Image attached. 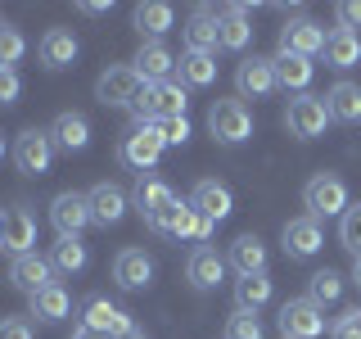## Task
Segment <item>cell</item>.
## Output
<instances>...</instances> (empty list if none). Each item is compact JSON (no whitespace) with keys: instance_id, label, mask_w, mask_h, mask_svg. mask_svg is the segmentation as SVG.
<instances>
[{"instance_id":"cell-1","label":"cell","mask_w":361,"mask_h":339,"mask_svg":"<svg viewBox=\"0 0 361 339\" xmlns=\"http://www.w3.org/2000/svg\"><path fill=\"white\" fill-rule=\"evenodd\" d=\"M135 127L140 122H167V118H185V86L180 82H154L140 90V100H135Z\"/></svg>"},{"instance_id":"cell-2","label":"cell","mask_w":361,"mask_h":339,"mask_svg":"<svg viewBox=\"0 0 361 339\" xmlns=\"http://www.w3.org/2000/svg\"><path fill=\"white\" fill-rule=\"evenodd\" d=\"M302 203H307V218H343L348 213V186L338 172H316L302 186Z\"/></svg>"},{"instance_id":"cell-3","label":"cell","mask_w":361,"mask_h":339,"mask_svg":"<svg viewBox=\"0 0 361 339\" xmlns=\"http://www.w3.org/2000/svg\"><path fill=\"white\" fill-rule=\"evenodd\" d=\"M208 127L221 145H244L253 136V113H248L244 100H217L208 109Z\"/></svg>"},{"instance_id":"cell-4","label":"cell","mask_w":361,"mask_h":339,"mask_svg":"<svg viewBox=\"0 0 361 339\" xmlns=\"http://www.w3.org/2000/svg\"><path fill=\"white\" fill-rule=\"evenodd\" d=\"M280 339H316L325 331V308H316L312 299H289L276 316Z\"/></svg>"},{"instance_id":"cell-5","label":"cell","mask_w":361,"mask_h":339,"mask_svg":"<svg viewBox=\"0 0 361 339\" xmlns=\"http://www.w3.org/2000/svg\"><path fill=\"white\" fill-rule=\"evenodd\" d=\"M325 122H330L325 95H298V100H289V113H285L289 136H298V141H316V136H325Z\"/></svg>"},{"instance_id":"cell-6","label":"cell","mask_w":361,"mask_h":339,"mask_svg":"<svg viewBox=\"0 0 361 339\" xmlns=\"http://www.w3.org/2000/svg\"><path fill=\"white\" fill-rule=\"evenodd\" d=\"M140 73H135L131 64H118V68H109L104 77L95 82V95H99V105H113V109H131L135 100H140Z\"/></svg>"},{"instance_id":"cell-7","label":"cell","mask_w":361,"mask_h":339,"mask_svg":"<svg viewBox=\"0 0 361 339\" xmlns=\"http://www.w3.org/2000/svg\"><path fill=\"white\" fill-rule=\"evenodd\" d=\"M163 150H167V141H163V131H158V122H140V127H131V136L122 141V163L135 167V172H149Z\"/></svg>"},{"instance_id":"cell-8","label":"cell","mask_w":361,"mask_h":339,"mask_svg":"<svg viewBox=\"0 0 361 339\" xmlns=\"http://www.w3.org/2000/svg\"><path fill=\"white\" fill-rule=\"evenodd\" d=\"M14 163H18V172H27V177H45L50 172V163H54V141H50V131H23L18 141H14Z\"/></svg>"},{"instance_id":"cell-9","label":"cell","mask_w":361,"mask_h":339,"mask_svg":"<svg viewBox=\"0 0 361 339\" xmlns=\"http://www.w3.org/2000/svg\"><path fill=\"white\" fill-rule=\"evenodd\" d=\"M325 50V28H316L312 18H289L280 28V54H298V59H312V54Z\"/></svg>"},{"instance_id":"cell-10","label":"cell","mask_w":361,"mask_h":339,"mask_svg":"<svg viewBox=\"0 0 361 339\" xmlns=\"http://www.w3.org/2000/svg\"><path fill=\"white\" fill-rule=\"evenodd\" d=\"M37 218H32L27 208H5V226H0V249L5 254H14V258H23V254H37Z\"/></svg>"},{"instance_id":"cell-11","label":"cell","mask_w":361,"mask_h":339,"mask_svg":"<svg viewBox=\"0 0 361 339\" xmlns=\"http://www.w3.org/2000/svg\"><path fill=\"white\" fill-rule=\"evenodd\" d=\"M50 222L59 235H82L90 226V199L77 195V190H63V195H54L50 203Z\"/></svg>"},{"instance_id":"cell-12","label":"cell","mask_w":361,"mask_h":339,"mask_svg":"<svg viewBox=\"0 0 361 339\" xmlns=\"http://www.w3.org/2000/svg\"><path fill=\"white\" fill-rule=\"evenodd\" d=\"M82 326H86V331L109 335V339H122L127 331H135L131 316L122 312L118 303H109V299H86V308H82Z\"/></svg>"},{"instance_id":"cell-13","label":"cell","mask_w":361,"mask_h":339,"mask_svg":"<svg viewBox=\"0 0 361 339\" xmlns=\"http://www.w3.org/2000/svg\"><path fill=\"white\" fill-rule=\"evenodd\" d=\"M235 86H240L244 100H267L271 90H276V59H262V54H253V59L240 64V73H235Z\"/></svg>"},{"instance_id":"cell-14","label":"cell","mask_w":361,"mask_h":339,"mask_svg":"<svg viewBox=\"0 0 361 339\" xmlns=\"http://www.w3.org/2000/svg\"><path fill=\"white\" fill-rule=\"evenodd\" d=\"M54 267H50V258H41V254H23V258H14V267H9V285L14 290H23L32 299L37 290H45V285H54Z\"/></svg>"},{"instance_id":"cell-15","label":"cell","mask_w":361,"mask_h":339,"mask_svg":"<svg viewBox=\"0 0 361 339\" xmlns=\"http://www.w3.org/2000/svg\"><path fill=\"white\" fill-rule=\"evenodd\" d=\"M185 276H190V285H195V290H217L221 280H226V258L217 254V249L199 244L195 254H190V263H185Z\"/></svg>"},{"instance_id":"cell-16","label":"cell","mask_w":361,"mask_h":339,"mask_svg":"<svg viewBox=\"0 0 361 339\" xmlns=\"http://www.w3.org/2000/svg\"><path fill=\"white\" fill-rule=\"evenodd\" d=\"M113 280H118L122 290H145L154 280V263L145 249H122L118 258H113Z\"/></svg>"},{"instance_id":"cell-17","label":"cell","mask_w":361,"mask_h":339,"mask_svg":"<svg viewBox=\"0 0 361 339\" xmlns=\"http://www.w3.org/2000/svg\"><path fill=\"white\" fill-rule=\"evenodd\" d=\"M321 244H325V235H321V222H316V218L285 222V254L289 258H316Z\"/></svg>"},{"instance_id":"cell-18","label":"cell","mask_w":361,"mask_h":339,"mask_svg":"<svg viewBox=\"0 0 361 339\" xmlns=\"http://www.w3.org/2000/svg\"><path fill=\"white\" fill-rule=\"evenodd\" d=\"M253 41V23H248L244 5H226L217 14V45L221 50H244Z\"/></svg>"},{"instance_id":"cell-19","label":"cell","mask_w":361,"mask_h":339,"mask_svg":"<svg viewBox=\"0 0 361 339\" xmlns=\"http://www.w3.org/2000/svg\"><path fill=\"white\" fill-rule=\"evenodd\" d=\"M86 199H90V222L95 226H113V222H122V213H127V195H122L113 181H99Z\"/></svg>"},{"instance_id":"cell-20","label":"cell","mask_w":361,"mask_h":339,"mask_svg":"<svg viewBox=\"0 0 361 339\" xmlns=\"http://www.w3.org/2000/svg\"><path fill=\"white\" fill-rule=\"evenodd\" d=\"M131 68L140 73L145 86H154V82H167V73L176 68V59H172V50H167L163 41H149V45H140V54H135Z\"/></svg>"},{"instance_id":"cell-21","label":"cell","mask_w":361,"mask_h":339,"mask_svg":"<svg viewBox=\"0 0 361 339\" xmlns=\"http://www.w3.org/2000/svg\"><path fill=\"white\" fill-rule=\"evenodd\" d=\"M50 141H54V150L77 154V150H86V145H90V122L82 118V113H59L54 127H50Z\"/></svg>"},{"instance_id":"cell-22","label":"cell","mask_w":361,"mask_h":339,"mask_svg":"<svg viewBox=\"0 0 361 339\" xmlns=\"http://www.w3.org/2000/svg\"><path fill=\"white\" fill-rule=\"evenodd\" d=\"M231 190L221 186V181H199L195 186V195H190V208H199L208 222H221V218H231Z\"/></svg>"},{"instance_id":"cell-23","label":"cell","mask_w":361,"mask_h":339,"mask_svg":"<svg viewBox=\"0 0 361 339\" xmlns=\"http://www.w3.org/2000/svg\"><path fill=\"white\" fill-rule=\"evenodd\" d=\"M37 54H41L45 68H73V59H77V37H73L68 28H50V32L41 37Z\"/></svg>"},{"instance_id":"cell-24","label":"cell","mask_w":361,"mask_h":339,"mask_svg":"<svg viewBox=\"0 0 361 339\" xmlns=\"http://www.w3.org/2000/svg\"><path fill=\"white\" fill-rule=\"evenodd\" d=\"M180 37H185V50L212 54V50H217V14H212V9H199V14H190V23L180 28Z\"/></svg>"},{"instance_id":"cell-25","label":"cell","mask_w":361,"mask_h":339,"mask_svg":"<svg viewBox=\"0 0 361 339\" xmlns=\"http://www.w3.org/2000/svg\"><path fill=\"white\" fill-rule=\"evenodd\" d=\"M325 64L330 68H353L361 64V37L348 28H330L325 32Z\"/></svg>"},{"instance_id":"cell-26","label":"cell","mask_w":361,"mask_h":339,"mask_svg":"<svg viewBox=\"0 0 361 339\" xmlns=\"http://www.w3.org/2000/svg\"><path fill=\"white\" fill-rule=\"evenodd\" d=\"M325 109H330V122H361V86L334 82L325 90Z\"/></svg>"},{"instance_id":"cell-27","label":"cell","mask_w":361,"mask_h":339,"mask_svg":"<svg viewBox=\"0 0 361 339\" xmlns=\"http://www.w3.org/2000/svg\"><path fill=\"white\" fill-rule=\"evenodd\" d=\"M231 267L240 276H267V244L257 235H240L231 244Z\"/></svg>"},{"instance_id":"cell-28","label":"cell","mask_w":361,"mask_h":339,"mask_svg":"<svg viewBox=\"0 0 361 339\" xmlns=\"http://www.w3.org/2000/svg\"><path fill=\"white\" fill-rule=\"evenodd\" d=\"M172 203H176V195H172L167 181H158V177H140V181H135V208H140L145 222H149L154 213L172 208Z\"/></svg>"},{"instance_id":"cell-29","label":"cell","mask_w":361,"mask_h":339,"mask_svg":"<svg viewBox=\"0 0 361 339\" xmlns=\"http://www.w3.org/2000/svg\"><path fill=\"white\" fill-rule=\"evenodd\" d=\"M27 303H32V316H37V321H63L68 308H73V299H68V290L59 285V280L45 285V290H37Z\"/></svg>"},{"instance_id":"cell-30","label":"cell","mask_w":361,"mask_h":339,"mask_svg":"<svg viewBox=\"0 0 361 339\" xmlns=\"http://www.w3.org/2000/svg\"><path fill=\"white\" fill-rule=\"evenodd\" d=\"M312 73H316L312 59H298V54H276V82L285 86V90H302V95H307Z\"/></svg>"},{"instance_id":"cell-31","label":"cell","mask_w":361,"mask_h":339,"mask_svg":"<svg viewBox=\"0 0 361 339\" xmlns=\"http://www.w3.org/2000/svg\"><path fill=\"white\" fill-rule=\"evenodd\" d=\"M212 231H217V222H208L199 208H190V203H180L176 222H172V235L176 240H195V244H208Z\"/></svg>"},{"instance_id":"cell-32","label":"cell","mask_w":361,"mask_h":339,"mask_svg":"<svg viewBox=\"0 0 361 339\" xmlns=\"http://www.w3.org/2000/svg\"><path fill=\"white\" fill-rule=\"evenodd\" d=\"M86 263L90 258H86L82 235H59V240H54V249H50V267L54 271H68V276H73V271H82Z\"/></svg>"},{"instance_id":"cell-33","label":"cell","mask_w":361,"mask_h":339,"mask_svg":"<svg viewBox=\"0 0 361 339\" xmlns=\"http://www.w3.org/2000/svg\"><path fill=\"white\" fill-rule=\"evenodd\" d=\"M271 303V280L267 276H240L235 280V308L240 312H257Z\"/></svg>"},{"instance_id":"cell-34","label":"cell","mask_w":361,"mask_h":339,"mask_svg":"<svg viewBox=\"0 0 361 339\" xmlns=\"http://www.w3.org/2000/svg\"><path fill=\"white\" fill-rule=\"evenodd\" d=\"M172 23H176L172 5H158V0H149V5H135V32H140V37H163Z\"/></svg>"},{"instance_id":"cell-35","label":"cell","mask_w":361,"mask_h":339,"mask_svg":"<svg viewBox=\"0 0 361 339\" xmlns=\"http://www.w3.org/2000/svg\"><path fill=\"white\" fill-rule=\"evenodd\" d=\"M212 77H217L212 54H195V50L180 54V86H212Z\"/></svg>"},{"instance_id":"cell-36","label":"cell","mask_w":361,"mask_h":339,"mask_svg":"<svg viewBox=\"0 0 361 339\" xmlns=\"http://www.w3.org/2000/svg\"><path fill=\"white\" fill-rule=\"evenodd\" d=\"M338 294H343V276L338 271H316V276L307 280V299L316 303V308H330V303H338Z\"/></svg>"},{"instance_id":"cell-37","label":"cell","mask_w":361,"mask_h":339,"mask_svg":"<svg viewBox=\"0 0 361 339\" xmlns=\"http://www.w3.org/2000/svg\"><path fill=\"white\" fill-rule=\"evenodd\" d=\"M338 240H343L348 254L361 258V203H348V213L338 218Z\"/></svg>"},{"instance_id":"cell-38","label":"cell","mask_w":361,"mask_h":339,"mask_svg":"<svg viewBox=\"0 0 361 339\" xmlns=\"http://www.w3.org/2000/svg\"><path fill=\"white\" fill-rule=\"evenodd\" d=\"M226 339H262V321H257V312H240L235 308L226 316Z\"/></svg>"},{"instance_id":"cell-39","label":"cell","mask_w":361,"mask_h":339,"mask_svg":"<svg viewBox=\"0 0 361 339\" xmlns=\"http://www.w3.org/2000/svg\"><path fill=\"white\" fill-rule=\"evenodd\" d=\"M23 54H27L23 32H18V28H0V68H14Z\"/></svg>"},{"instance_id":"cell-40","label":"cell","mask_w":361,"mask_h":339,"mask_svg":"<svg viewBox=\"0 0 361 339\" xmlns=\"http://www.w3.org/2000/svg\"><path fill=\"white\" fill-rule=\"evenodd\" d=\"M334 339H361V308H348L334 321Z\"/></svg>"},{"instance_id":"cell-41","label":"cell","mask_w":361,"mask_h":339,"mask_svg":"<svg viewBox=\"0 0 361 339\" xmlns=\"http://www.w3.org/2000/svg\"><path fill=\"white\" fill-rule=\"evenodd\" d=\"M158 131H163L167 145H185L190 141V118H167V122H158Z\"/></svg>"},{"instance_id":"cell-42","label":"cell","mask_w":361,"mask_h":339,"mask_svg":"<svg viewBox=\"0 0 361 339\" xmlns=\"http://www.w3.org/2000/svg\"><path fill=\"white\" fill-rule=\"evenodd\" d=\"M18 95H23L18 73H14V68H0V109H5V105H14Z\"/></svg>"},{"instance_id":"cell-43","label":"cell","mask_w":361,"mask_h":339,"mask_svg":"<svg viewBox=\"0 0 361 339\" xmlns=\"http://www.w3.org/2000/svg\"><path fill=\"white\" fill-rule=\"evenodd\" d=\"M0 339H32V326L23 316H5L0 321Z\"/></svg>"},{"instance_id":"cell-44","label":"cell","mask_w":361,"mask_h":339,"mask_svg":"<svg viewBox=\"0 0 361 339\" xmlns=\"http://www.w3.org/2000/svg\"><path fill=\"white\" fill-rule=\"evenodd\" d=\"M338 23H343L348 32L361 28V0H343V5H338Z\"/></svg>"},{"instance_id":"cell-45","label":"cell","mask_w":361,"mask_h":339,"mask_svg":"<svg viewBox=\"0 0 361 339\" xmlns=\"http://www.w3.org/2000/svg\"><path fill=\"white\" fill-rule=\"evenodd\" d=\"M73 339H109V335H99V331H86V326H82V331H73Z\"/></svg>"},{"instance_id":"cell-46","label":"cell","mask_w":361,"mask_h":339,"mask_svg":"<svg viewBox=\"0 0 361 339\" xmlns=\"http://www.w3.org/2000/svg\"><path fill=\"white\" fill-rule=\"evenodd\" d=\"M353 280H357V285H361V258H357V267H353Z\"/></svg>"},{"instance_id":"cell-47","label":"cell","mask_w":361,"mask_h":339,"mask_svg":"<svg viewBox=\"0 0 361 339\" xmlns=\"http://www.w3.org/2000/svg\"><path fill=\"white\" fill-rule=\"evenodd\" d=\"M122 339H145V335H140V331H127V335H122Z\"/></svg>"},{"instance_id":"cell-48","label":"cell","mask_w":361,"mask_h":339,"mask_svg":"<svg viewBox=\"0 0 361 339\" xmlns=\"http://www.w3.org/2000/svg\"><path fill=\"white\" fill-rule=\"evenodd\" d=\"M0 158H5V141H0Z\"/></svg>"},{"instance_id":"cell-49","label":"cell","mask_w":361,"mask_h":339,"mask_svg":"<svg viewBox=\"0 0 361 339\" xmlns=\"http://www.w3.org/2000/svg\"><path fill=\"white\" fill-rule=\"evenodd\" d=\"M0 226H5V213H0Z\"/></svg>"},{"instance_id":"cell-50","label":"cell","mask_w":361,"mask_h":339,"mask_svg":"<svg viewBox=\"0 0 361 339\" xmlns=\"http://www.w3.org/2000/svg\"><path fill=\"white\" fill-rule=\"evenodd\" d=\"M0 28H5V23H0Z\"/></svg>"}]
</instances>
